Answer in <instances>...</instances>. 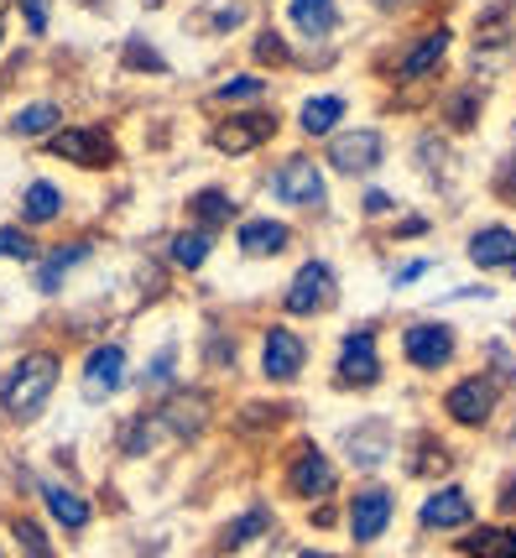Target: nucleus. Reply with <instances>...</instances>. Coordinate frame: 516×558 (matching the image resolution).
I'll return each mask as SVG.
<instances>
[{"mask_svg": "<svg viewBox=\"0 0 516 558\" xmlns=\"http://www.w3.org/2000/svg\"><path fill=\"white\" fill-rule=\"evenodd\" d=\"M63 371H69V361L58 344H22L0 365V423H11V428L42 423L58 387H63Z\"/></svg>", "mask_w": 516, "mask_h": 558, "instance_id": "f257e3e1", "label": "nucleus"}, {"mask_svg": "<svg viewBox=\"0 0 516 558\" xmlns=\"http://www.w3.org/2000/svg\"><path fill=\"white\" fill-rule=\"evenodd\" d=\"M261 194L277 209H297V215H319L329 209V168L314 151H282L261 178Z\"/></svg>", "mask_w": 516, "mask_h": 558, "instance_id": "f03ea898", "label": "nucleus"}, {"mask_svg": "<svg viewBox=\"0 0 516 558\" xmlns=\"http://www.w3.org/2000/svg\"><path fill=\"white\" fill-rule=\"evenodd\" d=\"M449 52H454V26L449 22H428L418 32H407L392 48V89H422L449 69Z\"/></svg>", "mask_w": 516, "mask_h": 558, "instance_id": "7ed1b4c3", "label": "nucleus"}, {"mask_svg": "<svg viewBox=\"0 0 516 558\" xmlns=\"http://www.w3.org/2000/svg\"><path fill=\"white\" fill-rule=\"evenodd\" d=\"M37 151L52 157V162H63V168H78V172L121 168V136H115V125H105V121H69L63 131H52Z\"/></svg>", "mask_w": 516, "mask_h": 558, "instance_id": "20e7f679", "label": "nucleus"}, {"mask_svg": "<svg viewBox=\"0 0 516 558\" xmlns=\"http://www.w3.org/2000/svg\"><path fill=\"white\" fill-rule=\"evenodd\" d=\"M340 460L319 449L314 438H297L293 449L282 454V490L303 501V507H319V501H334L340 496Z\"/></svg>", "mask_w": 516, "mask_h": 558, "instance_id": "39448f33", "label": "nucleus"}, {"mask_svg": "<svg viewBox=\"0 0 516 558\" xmlns=\"http://www.w3.org/2000/svg\"><path fill=\"white\" fill-rule=\"evenodd\" d=\"M386 381V361H381V329L376 324H355L340 335L334 365H329V387L334 391H376Z\"/></svg>", "mask_w": 516, "mask_h": 558, "instance_id": "423d86ee", "label": "nucleus"}, {"mask_svg": "<svg viewBox=\"0 0 516 558\" xmlns=\"http://www.w3.org/2000/svg\"><path fill=\"white\" fill-rule=\"evenodd\" d=\"M501 402H506V387L495 381L491 371H465L443 391V417L454 428H465V434H486L495 413H501Z\"/></svg>", "mask_w": 516, "mask_h": 558, "instance_id": "0eeeda50", "label": "nucleus"}, {"mask_svg": "<svg viewBox=\"0 0 516 558\" xmlns=\"http://www.w3.org/2000/svg\"><path fill=\"white\" fill-rule=\"evenodd\" d=\"M334 308H340V271L329 256H308L282 288V318L303 324V318H329Z\"/></svg>", "mask_w": 516, "mask_h": 558, "instance_id": "6e6552de", "label": "nucleus"}, {"mask_svg": "<svg viewBox=\"0 0 516 558\" xmlns=\"http://www.w3.org/2000/svg\"><path fill=\"white\" fill-rule=\"evenodd\" d=\"M386 157H392V142L381 125H344L323 142V168L349 178V183H366L370 172H381Z\"/></svg>", "mask_w": 516, "mask_h": 558, "instance_id": "1a4fd4ad", "label": "nucleus"}, {"mask_svg": "<svg viewBox=\"0 0 516 558\" xmlns=\"http://www.w3.org/2000/svg\"><path fill=\"white\" fill-rule=\"evenodd\" d=\"M277 131H282L277 105H250V110H220V121L209 125L204 142H209V151H220V157H250V151L277 142Z\"/></svg>", "mask_w": 516, "mask_h": 558, "instance_id": "9d476101", "label": "nucleus"}, {"mask_svg": "<svg viewBox=\"0 0 516 558\" xmlns=\"http://www.w3.org/2000/svg\"><path fill=\"white\" fill-rule=\"evenodd\" d=\"M99 256V235H69V241H42V256L26 267V282L37 298H63V288Z\"/></svg>", "mask_w": 516, "mask_h": 558, "instance_id": "9b49d317", "label": "nucleus"}, {"mask_svg": "<svg viewBox=\"0 0 516 558\" xmlns=\"http://www.w3.org/2000/svg\"><path fill=\"white\" fill-rule=\"evenodd\" d=\"M396 355L407 371H418V376H439L449 365L459 361V335H454V324H443V318H413V324H402V335H396Z\"/></svg>", "mask_w": 516, "mask_h": 558, "instance_id": "f8f14e48", "label": "nucleus"}, {"mask_svg": "<svg viewBox=\"0 0 516 558\" xmlns=\"http://www.w3.org/2000/svg\"><path fill=\"white\" fill-rule=\"evenodd\" d=\"M396 522V490L386 481H360V486L344 496V537L355 548H370L392 533Z\"/></svg>", "mask_w": 516, "mask_h": 558, "instance_id": "ddd939ff", "label": "nucleus"}, {"mask_svg": "<svg viewBox=\"0 0 516 558\" xmlns=\"http://www.w3.org/2000/svg\"><path fill=\"white\" fill-rule=\"evenodd\" d=\"M131 381V350L121 340H99L84 350V361H78V397L89 402V408H105V402H115Z\"/></svg>", "mask_w": 516, "mask_h": 558, "instance_id": "4468645a", "label": "nucleus"}, {"mask_svg": "<svg viewBox=\"0 0 516 558\" xmlns=\"http://www.w3.org/2000/svg\"><path fill=\"white\" fill-rule=\"evenodd\" d=\"M32 490H37V507H42V522H48L52 533L63 537H84L89 527H95V501L84 496L78 486H69V481H58V475H37L32 481Z\"/></svg>", "mask_w": 516, "mask_h": 558, "instance_id": "2eb2a0df", "label": "nucleus"}, {"mask_svg": "<svg viewBox=\"0 0 516 558\" xmlns=\"http://www.w3.org/2000/svg\"><path fill=\"white\" fill-rule=\"evenodd\" d=\"M157 423H162V438H177V444H198L214 423V397L204 387H172L162 391V402L151 408Z\"/></svg>", "mask_w": 516, "mask_h": 558, "instance_id": "dca6fc26", "label": "nucleus"}, {"mask_svg": "<svg viewBox=\"0 0 516 558\" xmlns=\"http://www.w3.org/2000/svg\"><path fill=\"white\" fill-rule=\"evenodd\" d=\"M256 361H261V381H267V387H293V381H303V371H308V340L297 335L287 318H282V324H267Z\"/></svg>", "mask_w": 516, "mask_h": 558, "instance_id": "f3484780", "label": "nucleus"}, {"mask_svg": "<svg viewBox=\"0 0 516 558\" xmlns=\"http://www.w3.org/2000/svg\"><path fill=\"white\" fill-rule=\"evenodd\" d=\"M480 522V511H475V496H469L459 481H443L439 490H428L418 507V533L428 537H459L465 527Z\"/></svg>", "mask_w": 516, "mask_h": 558, "instance_id": "a211bd4d", "label": "nucleus"}, {"mask_svg": "<svg viewBox=\"0 0 516 558\" xmlns=\"http://www.w3.org/2000/svg\"><path fill=\"white\" fill-rule=\"evenodd\" d=\"M63 215H69V189L48 172H32L22 183V194H16V225L32 230V235H48V230L63 225Z\"/></svg>", "mask_w": 516, "mask_h": 558, "instance_id": "6ab92c4d", "label": "nucleus"}, {"mask_svg": "<svg viewBox=\"0 0 516 558\" xmlns=\"http://www.w3.org/2000/svg\"><path fill=\"white\" fill-rule=\"evenodd\" d=\"M282 32L308 48H329L344 32V5L340 0H282Z\"/></svg>", "mask_w": 516, "mask_h": 558, "instance_id": "aec40b11", "label": "nucleus"}, {"mask_svg": "<svg viewBox=\"0 0 516 558\" xmlns=\"http://www.w3.org/2000/svg\"><path fill=\"white\" fill-rule=\"evenodd\" d=\"M63 125H69V110H63V99L32 95V99H22V105H11V110H5V121H0V136H5V142L42 146L52 131H63Z\"/></svg>", "mask_w": 516, "mask_h": 558, "instance_id": "412c9836", "label": "nucleus"}, {"mask_svg": "<svg viewBox=\"0 0 516 558\" xmlns=\"http://www.w3.org/2000/svg\"><path fill=\"white\" fill-rule=\"evenodd\" d=\"M465 256L475 271H486V277H512L516 282V225H506V219L475 225L469 241H465Z\"/></svg>", "mask_w": 516, "mask_h": 558, "instance_id": "4be33fe9", "label": "nucleus"}, {"mask_svg": "<svg viewBox=\"0 0 516 558\" xmlns=\"http://www.w3.org/2000/svg\"><path fill=\"white\" fill-rule=\"evenodd\" d=\"M235 251L246 262H277L293 251V225L282 215H241L235 225Z\"/></svg>", "mask_w": 516, "mask_h": 558, "instance_id": "5701e85b", "label": "nucleus"}, {"mask_svg": "<svg viewBox=\"0 0 516 558\" xmlns=\"http://www.w3.org/2000/svg\"><path fill=\"white\" fill-rule=\"evenodd\" d=\"M344 460L355 464L360 475H376L381 464L396 454V434H392V423L386 417H366V423H349L344 428Z\"/></svg>", "mask_w": 516, "mask_h": 558, "instance_id": "b1692460", "label": "nucleus"}, {"mask_svg": "<svg viewBox=\"0 0 516 558\" xmlns=\"http://www.w3.org/2000/svg\"><path fill=\"white\" fill-rule=\"evenodd\" d=\"M396 454H402V470H407L413 481H443V475H454V449H449L433 428L402 434L396 438Z\"/></svg>", "mask_w": 516, "mask_h": 558, "instance_id": "393cba45", "label": "nucleus"}, {"mask_svg": "<svg viewBox=\"0 0 516 558\" xmlns=\"http://www.w3.org/2000/svg\"><path fill=\"white\" fill-rule=\"evenodd\" d=\"M0 537H5L11 558H58V537H52V527L26 507L0 511Z\"/></svg>", "mask_w": 516, "mask_h": 558, "instance_id": "a878e982", "label": "nucleus"}, {"mask_svg": "<svg viewBox=\"0 0 516 558\" xmlns=\"http://www.w3.org/2000/svg\"><path fill=\"white\" fill-rule=\"evenodd\" d=\"M183 219L198 225V230H209V235H220L230 225H241V194L230 183H204V189H194L183 198Z\"/></svg>", "mask_w": 516, "mask_h": 558, "instance_id": "bb28decb", "label": "nucleus"}, {"mask_svg": "<svg viewBox=\"0 0 516 558\" xmlns=\"http://www.w3.org/2000/svg\"><path fill=\"white\" fill-rule=\"evenodd\" d=\"M344 116H349V95L340 89H314L308 99H297V136L303 142H329L334 131H344Z\"/></svg>", "mask_w": 516, "mask_h": 558, "instance_id": "cd10ccee", "label": "nucleus"}, {"mask_svg": "<svg viewBox=\"0 0 516 558\" xmlns=\"http://www.w3.org/2000/svg\"><path fill=\"white\" fill-rule=\"evenodd\" d=\"M454 558H516V522H475L449 537Z\"/></svg>", "mask_w": 516, "mask_h": 558, "instance_id": "c85d7f7f", "label": "nucleus"}, {"mask_svg": "<svg viewBox=\"0 0 516 558\" xmlns=\"http://www.w3.org/2000/svg\"><path fill=\"white\" fill-rule=\"evenodd\" d=\"M209 105L220 110H250V105H271V78L256 69H241V73H224L220 84L209 89Z\"/></svg>", "mask_w": 516, "mask_h": 558, "instance_id": "c756f323", "label": "nucleus"}, {"mask_svg": "<svg viewBox=\"0 0 516 558\" xmlns=\"http://www.w3.org/2000/svg\"><path fill=\"white\" fill-rule=\"evenodd\" d=\"M250 69L256 73H282V69H297V48H293V37L282 32V26H271L261 22L256 32H250Z\"/></svg>", "mask_w": 516, "mask_h": 558, "instance_id": "7c9ffc66", "label": "nucleus"}, {"mask_svg": "<svg viewBox=\"0 0 516 558\" xmlns=\"http://www.w3.org/2000/svg\"><path fill=\"white\" fill-rule=\"evenodd\" d=\"M214 245H220V235H209V230H198V225H183V230L168 235L162 256H168L172 271H198L209 256H214Z\"/></svg>", "mask_w": 516, "mask_h": 558, "instance_id": "2f4dec72", "label": "nucleus"}, {"mask_svg": "<svg viewBox=\"0 0 516 558\" xmlns=\"http://www.w3.org/2000/svg\"><path fill=\"white\" fill-rule=\"evenodd\" d=\"M157 449H162V423H157V413L142 408V413L125 417L121 434H115V454H121V460H147Z\"/></svg>", "mask_w": 516, "mask_h": 558, "instance_id": "473e14b6", "label": "nucleus"}, {"mask_svg": "<svg viewBox=\"0 0 516 558\" xmlns=\"http://www.w3.org/2000/svg\"><path fill=\"white\" fill-rule=\"evenodd\" d=\"M480 116H486V89H475V84H454V89L439 99V121L449 125V131H459V136L475 131Z\"/></svg>", "mask_w": 516, "mask_h": 558, "instance_id": "72a5a7b5", "label": "nucleus"}, {"mask_svg": "<svg viewBox=\"0 0 516 558\" xmlns=\"http://www.w3.org/2000/svg\"><path fill=\"white\" fill-rule=\"evenodd\" d=\"M194 26L204 37H235L250 26V0H204Z\"/></svg>", "mask_w": 516, "mask_h": 558, "instance_id": "f704fd0d", "label": "nucleus"}, {"mask_svg": "<svg viewBox=\"0 0 516 558\" xmlns=\"http://www.w3.org/2000/svg\"><path fill=\"white\" fill-rule=\"evenodd\" d=\"M271 527H277V511L267 507V501H256V507H246L230 527L220 533V554H241V548H250L256 537H267Z\"/></svg>", "mask_w": 516, "mask_h": 558, "instance_id": "c9c22d12", "label": "nucleus"}, {"mask_svg": "<svg viewBox=\"0 0 516 558\" xmlns=\"http://www.w3.org/2000/svg\"><path fill=\"white\" fill-rule=\"evenodd\" d=\"M512 48V0H495L491 11L475 16V52H506Z\"/></svg>", "mask_w": 516, "mask_h": 558, "instance_id": "e433bc0d", "label": "nucleus"}, {"mask_svg": "<svg viewBox=\"0 0 516 558\" xmlns=\"http://www.w3.org/2000/svg\"><path fill=\"white\" fill-rule=\"evenodd\" d=\"M37 256H42V235L22 230L16 219L0 225V262H5V267H32Z\"/></svg>", "mask_w": 516, "mask_h": 558, "instance_id": "4c0bfd02", "label": "nucleus"}, {"mask_svg": "<svg viewBox=\"0 0 516 558\" xmlns=\"http://www.w3.org/2000/svg\"><path fill=\"white\" fill-rule=\"evenodd\" d=\"M121 69L131 73H168V58L157 52V43H147V37H125V48H121Z\"/></svg>", "mask_w": 516, "mask_h": 558, "instance_id": "58836bf2", "label": "nucleus"}, {"mask_svg": "<svg viewBox=\"0 0 516 558\" xmlns=\"http://www.w3.org/2000/svg\"><path fill=\"white\" fill-rule=\"evenodd\" d=\"M52 5H58V0H11V16L22 22L26 37H48L52 32Z\"/></svg>", "mask_w": 516, "mask_h": 558, "instance_id": "ea45409f", "label": "nucleus"}, {"mask_svg": "<svg viewBox=\"0 0 516 558\" xmlns=\"http://www.w3.org/2000/svg\"><path fill=\"white\" fill-rule=\"evenodd\" d=\"M172 376H177V344L168 340L157 355H151L147 371H142V387H147V391H172V387H177Z\"/></svg>", "mask_w": 516, "mask_h": 558, "instance_id": "a19ab883", "label": "nucleus"}, {"mask_svg": "<svg viewBox=\"0 0 516 558\" xmlns=\"http://www.w3.org/2000/svg\"><path fill=\"white\" fill-rule=\"evenodd\" d=\"M235 355H241V350H235V329L224 335L220 324H214V329L204 335V365H209V371H224V365L235 371Z\"/></svg>", "mask_w": 516, "mask_h": 558, "instance_id": "79ce46f5", "label": "nucleus"}, {"mask_svg": "<svg viewBox=\"0 0 516 558\" xmlns=\"http://www.w3.org/2000/svg\"><path fill=\"white\" fill-rule=\"evenodd\" d=\"M381 215L396 219V194H386V189L366 183V189H360V219H381Z\"/></svg>", "mask_w": 516, "mask_h": 558, "instance_id": "37998d69", "label": "nucleus"}, {"mask_svg": "<svg viewBox=\"0 0 516 558\" xmlns=\"http://www.w3.org/2000/svg\"><path fill=\"white\" fill-rule=\"evenodd\" d=\"M433 230V219L428 215H402V219H392V241H422Z\"/></svg>", "mask_w": 516, "mask_h": 558, "instance_id": "c03bdc74", "label": "nucleus"}, {"mask_svg": "<svg viewBox=\"0 0 516 558\" xmlns=\"http://www.w3.org/2000/svg\"><path fill=\"white\" fill-rule=\"evenodd\" d=\"M495 517H516V464L495 481Z\"/></svg>", "mask_w": 516, "mask_h": 558, "instance_id": "a18cd8bd", "label": "nucleus"}, {"mask_svg": "<svg viewBox=\"0 0 516 558\" xmlns=\"http://www.w3.org/2000/svg\"><path fill=\"white\" fill-rule=\"evenodd\" d=\"M376 16H386V22H396V16H413V11H422L428 0H366Z\"/></svg>", "mask_w": 516, "mask_h": 558, "instance_id": "49530a36", "label": "nucleus"}, {"mask_svg": "<svg viewBox=\"0 0 516 558\" xmlns=\"http://www.w3.org/2000/svg\"><path fill=\"white\" fill-rule=\"evenodd\" d=\"M308 527L334 533V527H344V511H334V501H319V507H308Z\"/></svg>", "mask_w": 516, "mask_h": 558, "instance_id": "de8ad7c7", "label": "nucleus"}, {"mask_svg": "<svg viewBox=\"0 0 516 558\" xmlns=\"http://www.w3.org/2000/svg\"><path fill=\"white\" fill-rule=\"evenodd\" d=\"M428 256H413V262H402V271H392V288H413V282H422L428 277Z\"/></svg>", "mask_w": 516, "mask_h": 558, "instance_id": "09e8293b", "label": "nucleus"}, {"mask_svg": "<svg viewBox=\"0 0 516 558\" xmlns=\"http://www.w3.org/2000/svg\"><path fill=\"white\" fill-rule=\"evenodd\" d=\"M297 558H344V554H334V548H303Z\"/></svg>", "mask_w": 516, "mask_h": 558, "instance_id": "8fccbe9b", "label": "nucleus"}, {"mask_svg": "<svg viewBox=\"0 0 516 558\" xmlns=\"http://www.w3.org/2000/svg\"><path fill=\"white\" fill-rule=\"evenodd\" d=\"M11 48V16H0V52Z\"/></svg>", "mask_w": 516, "mask_h": 558, "instance_id": "3c124183", "label": "nucleus"}, {"mask_svg": "<svg viewBox=\"0 0 516 558\" xmlns=\"http://www.w3.org/2000/svg\"><path fill=\"white\" fill-rule=\"evenodd\" d=\"M142 5H147V11H162V5H172V0H142Z\"/></svg>", "mask_w": 516, "mask_h": 558, "instance_id": "603ef678", "label": "nucleus"}, {"mask_svg": "<svg viewBox=\"0 0 516 558\" xmlns=\"http://www.w3.org/2000/svg\"><path fill=\"white\" fill-rule=\"evenodd\" d=\"M0 558H11V548H5V537H0Z\"/></svg>", "mask_w": 516, "mask_h": 558, "instance_id": "864d4df0", "label": "nucleus"}]
</instances>
